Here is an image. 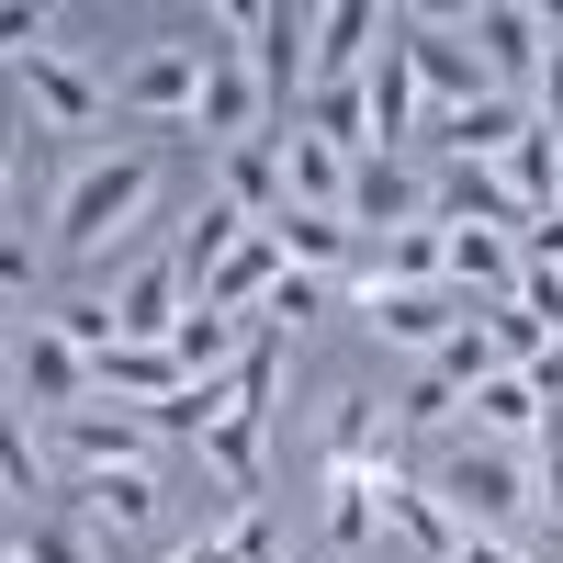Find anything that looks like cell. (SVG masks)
<instances>
[{
	"instance_id": "obj_5",
	"label": "cell",
	"mask_w": 563,
	"mask_h": 563,
	"mask_svg": "<svg viewBox=\"0 0 563 563\" xmlns=\"http://www.w3.org/2000/svg\"><path fill=\"white\" fill-rule=\"evenodd\" d=\"M395 34H406V57H417V102H429V124L440 113H474L485 102V57H474V34H462V12H395Z\"/></svg>"
},
{
	"instance_id": "obj_21",
	"label": "cell",
	"mask_w": 563,
	"mask_h": 563,
	"mask_svg": "<svg viewBox=\"0 0 563 563\" xmlns=\"http://www.w3.org/2000/svg\"><path fill=\"white\" fill-rule=\"evenodd\" d=\"M496 180L519 192V214H563V124H541V113H530V135L496 158Z\"/></svg>"
},
{
	"instance_id": "obj_19",
	"label": "cell",
	"mask_w": 563,
	"mask_h": 563,
	"mask_svg": "<svg viewBox=\"0 0 563 563\" xmlns=\"http://www.w3.org/2000/svg\"><path fill=\"white\" fill-rule=\"evenodd\" d=\"M429 214L440 225H507V238H519V192H507V180L496 169H474V158H462V169H429Z\"/></svg>"
},
{
	"instance_id": "obj_42",
	"label": "cell",
	"mask_w": 563,
	"mask_h": 563,
	"mask_svg": "<svg viewBox=\"0 0 563 563\" xmlns=\"http://www.w3.org/2000/svg\"><path fill=\"white\" fill-rule=\"evenodd\" d=\"M0 563H23V552H0Z\"/></svg>"
},
{
	"instance_id": "obj_7",
	"label": "cell",
	"mask_w": 563,
	"mask_h": 563,
	"mask_svg": "<svg viewBox=\"0 0 563 563\" xmlns=\"http://www.w3.org/2000/svg\"><path fill=\"white\" fill-rule=\"evenodd\" d=\"M45 519H68L90 552H113V541H135L158 519V474H57V507Z\"/></svg>"
},
{
	"instance_id": "obj_23",
	"label": "cell",
	"mask_w": 563,
	"mask_h": 563,
	"mask_svg": "<svg viewBox=\"0 0 563 563\" xmlns=\"http://www.w3.org/2000/svg\"><path fill=\"white\" fill-rule=\"evenodd\" d=\"M462 406H474V440H496V451H541V395H530V372H496V384H474Z\"/></svg>"
},
{
	"instance_id": "obj_28",
	"label": "cell",
	"mask_w": 563,
	"mask_h": 563,
	"mask_svg": "<svg viewBox=\"0 0 563 563\" xmlns=\"http://www.w3.org/2000/svg\"><path fill=\"white\" fill-rule=\"evenodd\" d=\"M429 372H440V384H451V395H474V384H496V372H507V361H496V339H485V316H462V327H451V339L429 350Z\"/></svg>"
},
{
	"instance_id": "obj_31",
	"label": "cell",
	"mask_w": 563,
	"mask_h": 563,
	"mask_svg": "<svg viewBox=\"0 0 563 563\" xmlns=\"http://www.w3.org/2000/svg\"><path fill=\"white\" fill-rule=\"evenodd\" d=\"M45 327H57L68 350H90V361H102V350H113V294H68V305L45 316Z\"/></svg>"
},
{
	"instance_id": "obj_9",
	"label": "cell",
	"mask_w": 563,
	"mask_h": 563,
	"mask_svg": "<svg viewBox=\"0 0 563 563\" xmlns=\"http://www.w3.org/2000/svg\"><path fill=\"white\" fill-rule=\"evenodd\" d=\"M350 238H406V225H429V169L417 158H350V203H339Z\"/></svg>"
},
{
	"instance_id": "obj_29",
	"label": "cell",
	"mask_w": 563,
	"mask_h": 563,
	"mask_svg": "<svg viewBox=\"0 0 563 563\" xmlns=\"http://www.w3.org/2000/svg\"><path fill=\"white\" fill-rule=\"evenodd\" d=\"M0 552H23V563H102V552H90L68 519H45V507H23V519L0 530Z\"/></svg>"
},
{
	"instance_id": "obj_41",
	"label": "cell",
	"mask_w": 563,
	"mask_h": 563,
	"mask_svg": "<svg viewBox=\"0 0 563 563\" xmlns=\"http://www.w3.org/2000/svg\"><path fill=\"white\" fill-rule=\"evenodd\" d=\"M316 563H339V552H316Z\"/></svg>"
},
{
	"instance_id": "obj_33",
	"label": "cell",
	"mask_w": 563,
	"mask_h": 563,
	"mask_svg": "<svg viewBox=\"0 0 563 563\" xmlns=\"http://www.w3.org/2000/svg\"><path fill=\"white\" fill-rule=\"evenodd\" d=\"M440 417H462V395L440 384V372H417V384L395 395V429H440Z\"/></svg>"
},
{
	"instance_id": "obj_35",
	"label": "cell",
	"mask_w": 563,
	"mask_h": 563,
	"mask_svg": "<svg viewBox=\"0 0 563 563\" xmlns=\"http://www.w3.org/2000/svg\"><path fill=\"white\" fill-rule=\"evenodd\" d=\"M34 45H45V12H34V0H0V57H34Z\"/></svg>"
},
{
	"instance_id": "obj_26",
	"label": "cell",
	"mask_w": 563,
	"mask_h": 563,
	"mask_svg": "<svg viewBox=\"0 0 563 563\" xmlns=\"http://www.w3.org/2000/svg\"><path fill=\"white\" fill-rule=\"evenodd\" d=\"M0 496H23V507H57V462H45V440L23 429L12 406H0Z\"/></svg>"
},
{
	"instance_id": "obj_37",
	"label": "cell",
	"mask_w": 563,
	"mask_h": 563,
	"mask_svg": "<svg viewBox=\"0 0 563 563\" xmlns=\"http://www.w3.org/2000/svg\"><path fill=\"white\" fill-rule=\"evenodd\" d=\"M23 294H34V249L0 238V305H23Z\"/></svg>"
},
{
	"instance_id": "obj_22",
	"label": "cell",
	"mask_w": 563,
	"mask_h": 563,
	"mask_svg": "<svg viewBox=\"0 0 563 563\" xmlns=\"http://www.w3.org/2000/svg\"><path fill=\"white\" fill-rule=\"evenodd\" d=\"M203 462H214V485H225V507H260V462H271V417H238V406H225V417H214V440H203Z\"/></svg>"
},
{
	"instance_id": "obj_36",
	"label": "cell",
	"mask_w": 563,
	"mask_h": 563,
	"mask_svg": "<svg viewBox=\"0 0 563 563\" xmlns=\"http://www.w3.org/2000/svg\"><path fill=\"white\" fill-rule=\"evenodd\" d=\"M530 519L563 530V451H530Z\"/></svg>"
},
{
	"instance_id": "obj_3",
	"label": "cell",
	"mask_w": 563,
	"mask_h": 563,
	"mask_svg": "<svg viewBox=\"0 0 563 563\" xmlns=\"http://www.w3.org/2000/svg\"><path fill=\"white\" fill-rule=\"evenodd\" d=\"M440 507L485 541H519L530 530V451H496V440H462L440 462Z\"/></svg>"
},
{
	"instance_id": "obj_38",
	"label": "cell",
	"mask_w": 563,
	"mask_h": 563,
	"mask_svg": "<svg viewBox=\"0 0 563 563\" xmlns=\"http://www.w3.org/2000/svg\"><path fill=\"white\" fill-rule=\"evenodd\" d=\"M451 563H530V552H519V541H485V530H462V552H451Z\"/></svg>"
},
{
	"instance_id": "obj_10",
	"label": "cell",
	"mask_w": 563,
	"mask_h": 563,
	"mask_svg": "<svg viewBox=\"0 0 563 563\" xmlns=\"http://www.w3.org/2000/svg\"><path fill=\"white\" fill-rule=\"evenodd\" d=\"M180 316H192V271H180V249H169V260H135V271L113 282V339H124V350H169Z\"/></svg>"
},
{
	"instance_id": "obj_18",
	"label": "cell",
	"mask_w": 563,
	"mask_h": 563,
	"mask_svg": "<svg viewBox=\"0 0 563 563\" xmlns=\"http://www.w3.org/2000/svg\"><path fill=\"white\" fill-rule=\"evenodd\" d=\"M214 203H238L249 225H282V214H294V192H282V147H271V135H249V147L214 158Z\"/></svg>"
},
{
	"instance_id": "obj_34",
	"label": "cell",
	"mask_w": 563,
	"mask_h": 563,
	"mask_svg": "<svg viewBox=\"0 0 563 563\" xmlns=\"http://www.w3.org/2000/svg\"><path fill=\"white\" fill-rule=\"evenodd\" d=\"M519 271H552L563 282V214H530L519 225Z\"/></svg>"
},
{
	"instance_id": "obj_30",
	"label": "cell",
	"mask_w": 563,
	"mask_h": 563,
	"mask_svg": "<svg viewBox=\"0 0 563 563\" xmlns=\"http://www.w3.org/2000/svg\"><path fill=\"white\" fill-rule=\"evenodd\" d=\"M316 316H327V282H316V271H282V282H271V305H260L271 339H305Z\"/></svg>"
},
{
	"instance_id": "obj_4",
	"label": "cell",
	"mask_w": 563,
	"mask_h": 563,
	"mask_svg": "<svg viewBox=\"0 0 563 563\" xmlns=\"http://www.w3.org/2000/svg\"><path fill=\"white\" fill-rule=\"evenodd\" d=\"M45 462H57V474H147V462H158V429H147V406L90 395V406H68V417H45Z\"/></svg>"
},
{
	"instance_id": "obj_14",
	"label": "cell",
	"mask_w": 563,
	"mask_h": 563,
	"mask_svg": "<svg viewBox=\"0 0 563 563\" xmlns=\"http://www.w3.org/2000/svg\"><path fill=\"white\" fill-rule=\"evenodd\" d=\"M23 90H34V113H45V135H90V124L113 113V90L90 79V68L68 57V45H34V57H23Z\"/></svg>"
},
{
	"instance_id": "obj_32",
	"label": "cell",
	"mask_w": 563,
	"mask_h": 563,
	"mask_svg": "<svg viewBox=\"0 0 563 563\" xmlns=\"http://www.w3.org/2000/svg\"><path fill=\"white\" fill-rule=\"evenodd\" d=\"M214 541L238 552V563H282V541H271V519H260V507H214Z\"/></svg>"
},
{
	"instance_id": "obj_12",
	"label": "cell",
	"mask_w": 563,
	"mask_h": 563,
	"mask_svg": "<svg viewBox=\"0 0 563 563\" xmlns=\"http://www.w3.org/2000/svg\"><path fill=\"white\" fill-rule=\"evenodd\" d=\"M440 249H451V294L474 316L519 305V238H507V225H440Z\"/></svg>"
},
{
	"instance_id": "obj_20",
	"label": "cell",
	"mask_w": 563,
	"mask_h": 563,
	"mask_svg": "<svg viewBox=\"0 0 563 563\" xmlns=\"http://www.w3.org/2000/svg\"><path fill=\"white\" fill-rule=\"evenodd\" d=\"M271 147H282V192H294V214H339L350 203V158L339 147H327V135H271Z\"/></svg>"
},
{
	"instance_id": "obj_8",
	"label": "cell",
	"mask_w": 563,
	"mask_h": 563,
	"mask_svg": "<svg viewBox=\"0 0 563 563\" xmlns=\"http://www.w3.org/2000/svg\"><path fill=\"white\" fill-rule=\"evenodd\" d=\"M462 34H474V57H485V79L507 90V102H530V79L552 57V12H530V0H474Z\"/></svg>"
},
{
	"instance_id": "obj_13",
	"label": "cell",
	"mask_w": 563,
	"mask_h": 563,
	"mask_svg": "<svg viewBox=\"0 0 563 563\" xmlns=\"http://www.w3.org/2000/svg\"><path fill=\"white\" fill-rule=\"evenodd\" d=\"M384 45V0H327L316 12V45H305V90H350Z\"/></svg>"
},
{
	"instance_id": "obj_1",
	"label": "cell",
	"mask_w": 563,
	"mask_h": 563,
	"mask_svg": "<svg viewBox=\"0 0 563 563\" xmlns=\"http://www.w3.org/2000/svg\"><path fill=\"white\" fill-rule=\"evenodd\" d=\"M147 192H158V147H90L68 180H57V249L90 271L113 260L135 225H147Z\"/></svg>"
},
{
	"instance_id": "obj_2",
	"label": "cell",
	"mask_w": 563,
	"mask_h": 563,
	"mask_svg": "<svg viewBox=\"0 0 563 563\" xmlns=\"http://www.w3.org/2000/svg\"><path fill=\"white\" fill-rule=\"evenodd\" d=\"M192 135H214V147H249V135H271L260 68H249V0L203 12V113H192Z\"/></svg>"
},
{
	"instance_id": "obj_16",
	"label": "cell",
	"mask_w": 563,
	"mask_h": 563,
	"mask_svg": "<svg viewBox=\"0 0 563 563\" xmlns=\"http://www.w3.org/2000/svg\"><path fill=\"white\" fill-rule=\"evenodd\" d=\"M12 384H23V406H45V417H68V406H90V350H68L57 327H23L12 339Z\"/></svg>"
},
{
	"instance_id": "obj_24",
	"label": "cell",
	"mask_w": 563,
	"mask_h": 563,
	"mask_svg": "<svg viewBox=\"0 0 563 563\" xmlns=\"http://www.w3.org/2000/svg\"><path fill=\"white\" fill-rule=\"evenodd\" d=\"M316 496H327V552H339V563L384 530V485H372V474H316Z\"/></svg>"
},
{
	"instance_id": "obj_25",
	"label": "cell",
	"mask_w": 563,
	"mask_h": 563,
	"mask_svg": "<svg viewBox=\"0 0 563 563\" xmlns=\"http://www.w3.org/2000/svg\"><path fill=\"white\" fill-rule=\"evenodd\" d=\"M384 417H372V395H327V474H372L384 462Z\"/></svg>"
},
{
	"instance_id": "obj_39",
	"label": "cell",
	"mask_w": 563,
	"mask_h": 563,
	"mask_svg": "<svg viewBox=\"0 0 563 563\" xmlns=\"http://www.w3.org/2000/svg\"><path fill=\"white\" fill-rule=\"evenodd\" d=\"M169 563H238V552H225V541H214V530H203V541H180V552H169Z\"/></svg>"
},
{
	"instance_id": "obj_15",
	"label": "cell",
	"mask_w": 563,
	"mask_h": 563,
	"mask_svg": "<svg viewBox=\"0 0 563 563\" xmlns=\"http://www.w3.org/2000/svg\"><path fill=\"white\" fill-rule=\"evenodd\" d=\"M519 135H530V102H507V90H485L474 113H440L429 135H417V147H429L440 169H462V158H474V169H496L507 147H519Z\"/></svg>"
},
{
	"instance_id": "obj_6",
	"label": "cell",
	"mask_w": 563,
	"mask_h": 563,
	"mask_svg": "<svg viewBox=\"0 0 563 563\" xmlns=\"http://www.w3.org/2000/svg\"><path fill=\"white\" fill-rule=\"evenodd\" d=\"M305 45H316V12H305V0H260V12H249V68H260L271 135H294V113H305Z\"/></svg>"
},
{
	"instance_id": "obj_40",
	"label": "cell",
	"mask_w": 563,
	"mask_h": 563,
	"mask_svg": "<svg viewBox=\"0 0 563 563\" xmlns=\"http://www.w3.org/2000/svg\"><path fill=\"white\" fill-rule=\"evenodd\" d=\"M12 339H23V327H12V305H0V372H12Z\"/></svg>"
},
{
	"instance_id": "obj_17",
	"label": "cell",
	"mask_w": 563,
	"mask_h": 563,
	"mask_svg": "<svg viewBox=\"0 0 563 563\" xmlns=\"http://www.w3.org/2000/svg\"><path fill=\"white\" fill-rule=\"evenodd\" d=\"M350 305H361V327H372L384 350H417V361H429V350L451 339V327L474 316L462 294H350Z\"/></svg>"
},
{
	"instance_id": "obj_11",
	"label": "cell",
	"mask_w": 563,
	"mask_h": 563,
	"mask_svg": "<svg viewBox=\"0 0 563 563\" xmlns=\"http://www.w3.org/2000/svg\"><path fill=\"white\" fill-rule=\"evenodd\" d=\"M113 102H124L135 124H192V113H203V45H147V57L124 68Z\"/></svg>"
},
{
	"instance_id": "obj_27",
	"label": "cell",
	"mask_w": 563,
	"mask_h": 563,
	"mask_svg": "<svg viewBox=\"0 0 563 563\" xmlns=\"http://www.w3.org/2000/svg\"><path fill=\"white\" fill-rule=\"evenodd\" d=\"M271 238H282V260L316 271V282H339V271H350V225H339V214H282Z\"/></svg>"
}]
</instances>
